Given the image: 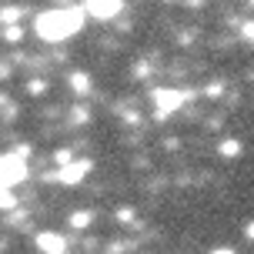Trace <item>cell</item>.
Instances as JSON below:
<instances>
[{
    "label": "cell",
    "mask_w": 254,
    "mask_h": 254,
    "mask_svg": "<svg viewBox=\"0 0 254 254\" xmlns=\"http://www.w3.org/2000/svg\"><path fill=\"white\" fill-rule=\"evenodd\" d=\"M80 27H84V10L80 7H64V10H44L37 17L34 30L40 34V40L61 44V40L74 37Z\"/></svg>",
    "instance_id": "cell-1"
},
{
    "label": "cell",
    "mask_w": 254,
    "mask_h": 254,
    "mask_svg": "<svg viewBox=\"0 0 254 254\" xmlns=\"http://www.w3.org/2000/svg\"><path fill=\"white\" fill-rule=\"evenodd\" d=\"M27 178V161L20 151L13 154H0V188H13Z\"/></svg>",
    "instance_id": "cell-2"
},
{
    "label": "cell",
    "mask_w": 254,
    "mask_h": 254,
    "mask_svg": "<svg viewBox=\"0 0 254 254\" xmlns=\"http://www.w3.org/2000/svg\"><path fill=\"white\" fill-rule=\"evenodd\" d=\"M124 10V0H84V13L97 17V20H111Z\"/></svg>",
    "instance_id": "cell-3"
},
{
    "label": "cell",
    "mask_w": 254,
    "mask_h": 254,
    "mask_svg": "<svg viewBox=\"0 0 254 254\" xmlns=\"http://www.w3.org/2000/svg\"><path fill=\"white\" fill-rule=\"evenodd\" d=\"M90 161H74V164H64L61 171H57V174H54V178L61 181V184H80V181L87 178V171H90Z\"/></svg>",
    "instance_id": "cell-4"
},
{
    "label": "cell",
    "mask_w": 254,
    "mask_h": 254,
    "mask_svg": "<svg viewBox=\"0 0 254 254\" xmlns=\"http://www.w3.org/2000/svg\"><path fill=\"white\" fill-rule=\"evenodd\" d=\"M154 101H157V114L164 117V114L178 111L181 104H184V94H181V90H157V94H154Z\"/></svg>",
    "instance_id": "cell-5"
},
{
    "label": "cell",
    "mask_w": 254,
    "mask_h": 254,
    "mask_svg": "<svg viewBox=\"0 0 254 254\" xmlns=\"http://www.w3.org/2000/svg\"><path fill=\"white\" fill-rule=\"evenodd\" d=\"M37 248H40V254H67V241L61 234H54V231L37 234Z\"/></svg>",
    "instance_id": "cell-6"
},
{
    "label": "cell",
    "mask_w": 254,
    "mask_h": 254,
    "mask_svg": "<svg viewBox=\"0 0 254 254\" xmlns=\"http://www.w3.org/2000/svg\"><path fill=\"white\" fill-rule=\"evenodd\" d=\"M94 221V214L90 211H77V214H70V228H77V231H84Z\"/></svg>",
    "instance_id": "cell-7"
},
{
    "label": "cell",
    "mask_w": 254,
    "mask_h": 254,
    "mask_svg": "<svg viewBox=\"0 0 254 254\" xmlns=\"http://www.w3.org/2000/svg\"><path fill=\"white\" fill-rule=\"evenodd\" d=\"M10 207H17L13 190H10V188H0V211H10Z\"/></svg>",
    "instance_id": "cell-8"
},
{
    "label": "cell",
    "mask_w": 254,
    "mask_h": 254,
    "mask_svg": "<svg viewBox=\"0 0 254 254\" xmlns=\"http://www.w3.org/2000/svg\"><path fill=\"white\" fill-rule=\"evenodd\" d=\"M0 20H3V24H13V20H20V10H17V7H3V10H0Z\"/></svg>",
    "instance_id": "cell-9"
},
{
    "label": "cell",
    "mask_w": 254,
    "mask_h": 254,
    "mask_svg": "<svg viewBox=\"0 0 254 254\" xmlns=\"http://www.w3.org/2000/svg\"><path fill=\"white\" fill-rule=\"evenodd\" d=\"M238 151H241V144H238V140H224V144H221V154H224V157H234Z\"/></svg>",
    "instance_id": "cell-10"
},
{
    "label": "cell",
    "mask_w": 254,
    "mask_h": 254,
    "mask_svg": "<svg viewBox=\"0 0 254 254\" xmlns=\"http://www.w3.org/2000/svg\"><path fill=\"white\" fill-rule=\"evenodd\" d=\"M74 87L80 90V94H87V90H90V80L84 74H74Z\"/></svg>",
    "instance_id": "cell-11"
},
{
    "label": "cell",
    "mask_w": 254,
    "mask_h": 254,
    "mask_svg": "<svg viewBox=\"0 0 254 254\" xmlns=\"http://www.w3.org/2000/svg\"><path fill=\"white\" fill-rule=\"evenodd\" d=\"M7 40H10V44H17V40H20V30H17V27H10V30H7Z\"/></svg>",
    "instance_id": "cell-12"
},
{
    "label": "cell",
    "mask_w": 254,
    "mask_h": 254,
    "mask_svg": "<svg viewBox=\"0 0 254 254\" xmlns=\"http://www.w3.org/2000/svg\"><path fill=\"white\" fill-rule=\"evenodd\" d=\"M211 254H234V251H231V248H214Z\"/></svg>",
    "instance_id": "cell-13"
},
{
    "label": "cell",
    "mask_w": 254,
    "mask_h": 254,
    "mask_svg": "<svg viewBox=\"0 0 254 254\" xmlns=\"http://www.w3.org/2000/svg\"><path fill=\"white\" fill-rule=\"evenodd\" d=\"M248 234H251V238H254V224H248Z\"/></svg>",
    "instance_id": "cell-14"
},
{
    "label": "cell",
    "mask_w": 254,
    "mask_h": 254,
    "mask_svg": "<svg viewBox=\"0 0 254 254\" xmlns=\"http://www.w3.org/2000/svg\"><path fill=\"white\" fill-rule=\"evenodd\" d=\"M251 3H254V0H251Z\"/></svg>",
    "instance_id": "cell-15"
}]
</instances>
